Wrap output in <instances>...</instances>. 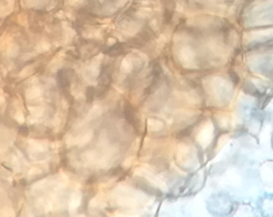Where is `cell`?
Masks as SVG:
<instances>
[{
    "label": "cell",
    "mask_w": 273,
    "mask_h": 217,
    "mask_svg": "<svg viewBox=\"0 0 273 217\" xmlns=\"http://www.w3.org/2000/svg\"><path fill=\"white\" fill-rule=\"evenodd\" d=\"M63 59L61 57H57L54 58L49 64V68L52 72L56 71L62 65Z\"/></svg>",
    "instance_id": "6da1fadb"
},
{
    "label": "cell",
    "mask_w": 273,
    "mask_h": 217,
    "mask_svg": "<svg viewBox=\"0 0 273 217\" xmlns=\"http://www.w3.org/2000/svg\"><path fill=\"white\" fill-rule=\"evenodd\" d=\"M68 3L72 6H78L84 2V0H67Z\"/></svg>",
    "instance_id": "9c48e42d"
},
{
    "label": "cell",
    "mask_w": 273,
    "mask_h": 217,
    "mask_svg": "<svg viewBox=\"0 0 273 217\" xmlns=\"http://www.w3.org/2000/svg\"><path fill=\"white\" fill-rule=\"evenodd\" d=\"M33 72H34V67H33V66L29 65V66H28L25 67L24 68H23L21 71L20 73V76L22 78L26 77H28V76L31 75V74H32Z\"/></svg>",
    "instance_id": "277c9868"
},
{
    "label": "cell",
    "mask_w": 273,
    "mask_h": 217,
    "mask_svg": "<svg viewBox=\"0 0 273 217\" xmlns=\"http://www.w3.org/2000/svg\"><path fill=\"white\" fill-rule=\"evenodd\" d=\"M6 1L8 2V4H9L10 5L13 6V7H14V0H6Z\"/></svg>",
    "instance_id": "2e32d148"
},
{
    "label": "cell",
    "mask_w": 273,
    "mask_h": 217,
    "mask_svg": "<svg viewBox=\"0 0 273 217\" xmlns=\"http://www.w3.org/2000/svg\"><path fill=\"white\" fill-rule=\"evenodd\" d=\"M94 89L92 87H88L87 90V100L88 103H91L93 100Z\"/></svg>",
    "instance_id": "52a82bcc"
},
{
    "label": "cell",
    "mask_w": 273,
    "mask_h": 217,
    "mask_svg": "<svg viewBox=\"0 0 273 217\" xmlns=\"http://www.w3.org/2000/svg\"><path fill=\"white\" fill-rule=\"evenodd\" d=\"M64 16H65V14L62 10H60L58 11V12H57L56 14V16L59 19H64L65 17Z\"/></svg>",
    "instance_id": "7c38bea8"
},
{
    "label": "cell",
    "mask_w": 273,
    "mask_h": 217,
    "mask_svg": "<svg viewBox=\"0 0 273 217\" xmlns=\"http://www.w3.org/2000/svg\"><path fill=\"white\" fill-rule=\"evenodd\" d=\"M16 120L19 123H23V121H24V118H23V114L21 112H18L16 114V117H15Z\"/></svg>",
    "instance_id": "8fae6325"
},
{
    "label": "cell",
    "mask_w": 273,
    "mask_h": 217,
    "mask_svg": "<svg viewBox=\"0 0 273 217\" xmlns=\"http://www.w3.org/2000/svg\"><path fill=\"white\" fill-rule=\"evenodd\" d=\"M18 20H19V22L20 24L22 26H28V17H27L26 14H20L18 16Z\"/></svg>",
    "instance_id": "8992f818"
},
{
    "label": "cell",
    "mask_w": 273,
    "mask_h": 217,
    "mask_svg": "<svg viewBox=\"0 0 273 217\" xmlns=\"http://www.w3.org/2000/svg\"><path fill=\"white\" fill-rule=\"evenodd\" d=\"M19 133L23 136H27L29 133V132H28V129L26 127L21 126L19 128Z\"/></svg>",
    "instance_id": "ba28073f"
},
{
    "label": "cell",
    "mask_w": 273,
    "mask_h": 217,
    "mask_svg": "<svg viewBox=\"0 0 273 217\" xmlns=\"http://www.w3.org/2000/svg\"><path fill=\"white\" fill-rule=\"evenodd\" d=\"M66 16L69 18L70 20H75V17L74 16H73L70 14L69 13H66Z\"/></svg>",
    "instance_id": "5bb4252c"
},
{
    "label": "cell",
    "mask_w": 273,
    "mask_h": 217,
    "mask_svg": "<svg viewBox=\"0 0 273 217\" xmlns=\"http://www.w3.org/2000/svg\"><path fill=\"white\" fill-rule=\"evenodd\" d=\"M27 3L29 7H33L34 5V0H28Z\"/></svg>",
    "instance_id": "4fadbf2b"
},
{
    "label": "cell",
    "mask_w": 273,
    "mask_h": 217,
    "mask_svg": "<svg viewBox=\"0 0 273 217\" xmlns=\"http://www.w3.org/2000/svg\"><path fill=\"white\" fill-rule=\"evenodd\" d=\"M40 88L38 87H35L31 88L30 90H29L28 92V97L30 98H36L40 95Z\"/></svg>",
    "instance_id": "5b68a950"
},
{
    "label": "cell",
    "mask_w": 273,
    "mask_h": 217,
    "mask_svg": "<svg viewBox=\"0 0 273 217\" xmlns=\"http://www.w3.org/2000/svg\"><path fill=\"white\" fill-rule=\"evenodd\" d=\"M48 1L49 0H40L39 4H40V5H41V6H43V5H45L47 2H48Z\"/></svg>",
    "instance_id": "9a60e30c"
},
{
    "label": "cell",
    "mask_w": 273,
    "mask_h": 217,
    "mask_svg": "<svg viewBox=\"0 0 273 217\" xmlns=\"http://www.w3.org/2000/svg\"><path fill=\"white\" fill-rule=\"evenodd\" d=\"M19 49L17 45L15 43H11L7 49V54L11 57H15L19 54Z\"/></svg>",
    "instance_id": "3957f363"
},
{
    "label": "cell",
    "mask_w": 273,
    "mask_h": 217,
    "mask_svg": "<svg viewBox=\"0 0 273 217\" xmlns=\"http://www.w3.org/2000/svg\"><path fill=\"white\" fill-rule=\"evenodd\" d=\"M50 44L46 41H42L35 47L36 51L38 53H44L50 50Z\"/></svg>",
    "instance_id": "7a4b0ae2"
},
{
    "label": "cell",
    "mask_w": 273,
    "mask_h": 217,
    "mask_svg": "<svg viewBox=\"0 0 273 217\" xmlns=\"http://www.w3.org/2000/svg\"><path fill=\"white\" fill-rule=\"evenodd\" d=\"M34 56H36V54L34 53H26L22 55V59L23 60V61H28V60L31 59Z\"/></svg>",
    "instance_id": "30bf717a"
}]
</instances>
